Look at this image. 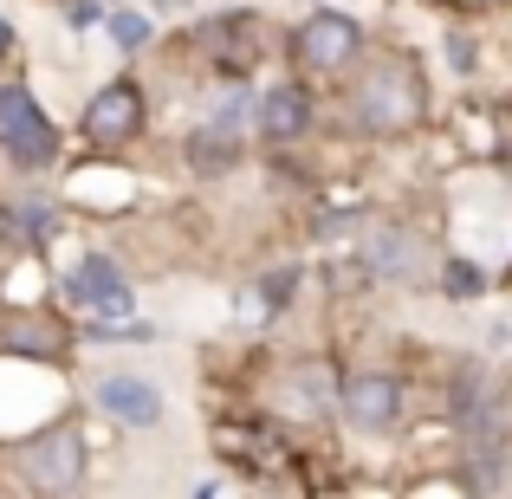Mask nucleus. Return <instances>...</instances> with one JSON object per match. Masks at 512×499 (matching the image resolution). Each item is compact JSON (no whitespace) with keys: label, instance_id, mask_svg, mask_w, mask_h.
<instances>
[{"label":"nucleus","instance_id":"obj_1","mask_svg":"<svg viewBox=\"0 0 512 499\" xmlns=\"http://www.w3.org/2000/svg\"><path fill=\"white\" fill-rule=\"evenodd\" d=\"M435 117H441V98H435L428 59L402 39H376L370 59L331 91L325 137H338L344 150H402V143L428 137Z\"/></svg>","mask_w":512,"mask_h":499},{"label":"nucleus","instance_id":"obj_2","mask_svg":"<svg viewBox=\"0 0 512 499\" xmlns=\"http://www.w3.org/2000/svg\"><path fill=\"white\" fill-rule=\"evenodd\" d=\"M338 389H344V357L331 344L305 350L253 344V363L240 370V396L279 428H338Z\"/></svg>","mask_w":512,"mask_h":499},{"label":"nucleus","instance_id":"obj_3","mask_svg":"<svg viewBox=\"0 0 512 499\" xmlns=\"http://www.w3.org/2000/svg\"><path fill=\"white\" fill-rule=\"evenodd\" d=\"M279 39H286V26L266 7H214L188 20L175 52L201 65V78H214V85H260L266 59H279Z\"/></svg>","mask_w":512,"mask_h":499},{"label":"nucleus","instance_id":"obj_4","mask_svg":"<svg viewBox=\"0 0 512 499\" xmlns=\"http://www.w3.org/2000/svg\"><path fill=\"white\" fill-rule=\"evenodd\" d=\"M350 253H357L370 292H428V286H435L441 253H448V240H441V227L422 221L415 208H389V201H383Z\"/></svg>","mask_w":512,"mask_h":499},{"label":"nucleus","instance_id":"obj_5","mask_svg":"<svg viewBox=\"0 0 512 499\" xmlns=\"http://www.w3.org/2000/svg\"><path fill=\"white\" fill-rule=\"evenodd\" d=\"M0 474L33 499H78L91 480V441H85V402L52 415L46 428L0 448Z\"/></svg>","mask_w":512,"mask_h":499},{"label":"nucleus","instance_id":"obj_6","mask_svg":"<svg viewBox=\"0 0 512 499\" xmlns=\"http://www.w3.org/2000/svg\"><path fill=\"white\" fill-rule=\"evenodd\" d=\"M422 396H415V376L396 370V363H376V357H357L344 363V389H338V428L357 448H389L415 428Z\"/></svg>","mask_w":512,"mask_h":499},{"label":"nucleus","instance_id":"obj_7","mask_svg":"<svg viewBox=\"0 0 512 499\" xmlns=\"http://www.w3.org/2000/svg\"><path fill=\"white\" fill-rule=\"evenodd\" d=\"M65 156H72V130L46 111L33 78L0 72V169H7V182H59Z\"/></svg>","mask_w":512,"mask_h":499},{"label":"nucleus","instance_id":"obj_8","mask_svg":"<svg viewBox=\"0 0 512 499\" xmlns=\"http://www.w3.org/2000/svg\"><path fill=\"white\" fill-rule=\"evenodd\" d=\"M52 299L78 318V325H117V318H143L137 273L124 266L117 247L78 240L65 260H52Z\"/></svg>","mask_w":512,"mask_h":499},{"label":"nucleus","instance_id":"obj_9","mask_svg":"<svg viewBox=\"0 0 512 499\" xmlns=\"http://www.w3.org/2000/svg\"><path fill=\"white\" fill-rule=\"evenodd\" d=\"M370 46H376V33L357 20V13L305 7L299 20L286 26V39H279V72H299V78H312V85L338 91L344 78L370 59Z\"/></svg>","mask_w":512,"mask_h":499},{"label":"nucleus","instance_id":"obj_10","mask_svg":"<svg viewBox=\"0 0 512 499\" xmlns=\"http://www.w3.org/2000/svg\"><path fill=\"white\" fill-rule=\"evenodd\" d=\"M150 124H156V98L124 65V72L98 78V85L85 91V104H78V117H72V143L78 150H98V156H137V143L150 137Z\"/></svg>","mask_w":512,"mask_h":499},{"label":"nucleus","instance_id":"obj_11","mask_svg":"<svg viewBox=\"0 0 512 499\" xmlns=\"http://www.w3.org/2000/svg\"><path fill=\"white\" fill-rule=\"evenodd\" d=\"M331 124V91L299 72H273L253 85V150H305Z\"/></svg>","mask_w":512,"mask_h":499},{"label":"nucleus","instance_id":"obj_12","mask_svg":"<svg viewBox=\"0 0 512 499\" xmlns=\"http://www.w3.org/2000/svg\"><path fill=\"white\" fill-rule=\"evenodd\" d=\"M65 195V208L78 214V221H130V214L143 208V169L130 163V156H98V150H72L59 169V182H52Z\"/></svg>","mask_w":512,"mask_h":499},{"label":"nucleus","instance_id":"obj_13","mask_svg":"<svg viewBox=\"0 0 512 499\" xmlns=\"http://www.w3.org/2000/svg\"><path fill=\"white\" fill-rule=\"evenodd\" d=\"M0 357L39 363V370H78L85 344H78V318L59 299L46 305H0Z\"/></svg>","mask_w":512,"mask_h":499},{"label":"nucleus","instance_id":"obj_14","mask_svg":"<svg viewBox=\"0 0 512 499\" xmlns=\"http://www.w3.org/2000/svg\"><path fill=\"white\" fill-rule=\"evenodd\" d=\"M85 415H98V422L124 428V435H156V428L169 422V389L156 383L150 370H137V363H111V370H91L85 376Z\"/></svg>","mask_w":512,"mask_h":499},{"label":"nucleus","instance_id":"obj_15","mask_svg":"<svg viewBox=\"0 0 512 499\" xmlns=\"http://www.w3.org/2000/svg\"><path fill=\"white\" fill-rule=\"evenodd\" d=\"M318 286V260L312 253H279V260H266L260 273L240 286V325L247 331H279L292 325V318L305 312V299H312Z\"/></svg>","mask_w":512,"mask_h":499},{"label":"nucleus","instance_id":"obj_16","mask_svg":"<svg viewBox=\"0 0 512 499\" xmlns=\"http://www.w3.org/2000/svg\"><path fill=\"white\" fill-rule=\"evenodd\" d=\"M0 227L20 253H39V260H59V247L72 240L78 214L65 208V195L52 182H13V195H0Z\"/></svg>","mask_w":512,"mask_h":499},{"label":"nucleus","instance_id":"obj_17","mask_svg":"<svg viewBox=\"0 0 512 499\" xmlns=\"http://www.w3.org/2000/svg\"><path fill=\"white\" fill-rule=\"evenodd\" d=\"M253 163H260V150H253V137H240V130H214V124L195 117V124L175 137V169L195 188H221V182H234V175H247Z\"/></svg>","mask_w":512,"mask_h":499},{"label":"nucleus","instance_id":"obj_18","mask_svg":"<svg viewBox=\"0 0 512 499\" xmlns=\"http://www.w3.org/2000/svg\"><path fill=\"white\" fill-rule=\"evenodd\" d=\"M376 208H383L376 195H325V188H318L299 208V247L305 253H350Z\"/></svg>","mask_w":512,"mask_h":499},{"label":"nucleus","instance_id":"obj_19","mask_svg":"<svg viewBox=\"0 0 512 499\" xmlns=\"http://www.w3.org/2000/svg\"><path fill=\"white\" fill-rule=\"evenodd\" d=\"M448 467L474 499H506L512 493V435H467Z\"/></svg>","mask_w":512,"mask_h":499},{"label":"nucleus","instance_id":"obj_20","mask_svg":"<svg viewBox=\"0 0 512 499\" xmlns=\"http://www.w3.org/2000/svg\"><path fill=\"white\" fill-rule=\"evenodd\" d=\"M435 292L441 305H454V312H474V305H487L493 292H500V273H487V260L480 253H461V247H448L441 253V266H435Z\"/></svg>","mask_w":512,"mask_h":499},{"label":"nucleus","instance_id":"obj_21","mask_svg":"<svg viewBox=\"0 0 512 499\" xmlns=\"http://www.w3.org/2000/svg\"><path fill=\"white\" fill-rule=\"evenodd\" d=\"M156 26H163V20H156V13L143 7V0H117V7L104 13L98 33H104V46H111L124 65H137L143 52H156Z\"/></svg>","mask_w":512,"mask_h":499},{"label":"nucleus","instance_id":"obj_22","mask_svg":"<svg viewBox=\"0 0 512 499\" xmlns=\"http://www.w3.org/2000/svg\"><path fill=\"white\" fill-rule=\"evenodd\" d=\"M441 65H448L454 85H480V72H487V39H480V26L454 20L448 33H441Z\"/></svg>","mask_w":512,"mask_h":499},{"label":"nucleus","instance_id":"obj_23","mask_svg":"<svg viewBox=\"0 0 512 499\" xmlns=\"http://www.w3.org/2000/svg\"><path fill=\"white\" fill-rule=\"evenodd\" d=\"M78 344H85V350H143V344H163V325H150V318H117V325H78Z\"/></svg>","mask_w":512,"mask_h":499},{"label":"nucleus","instance_id":"obj_24","mask_svg":"<svg viewBox=\"0 0 512 499\" xmlns=\"http://www.w3.org/2000/svg\"><path fill=\"white\" fill-rule=\"evenodd\" d=\"M104 13H111L104 0H59V20L72 26V33H98V26H104Z\"/></svg>","mask_w":512,"mask_h":499},{"label":"nucleus","instance_id":"obj_25","mask_svg":"<svg viewBox=\"0 0 512 499\" xmlns=\"http://www.w3.org/2000/svg\"><path fill=\"white\" fill-rule=\"evenodd\" d=\"M20 65V26L7 20V7H0V72H13Z\"/></svg>","mask_w":512,"mask_h":499},{"label":"nucleus","instance_id":"obj_26","mask_svg":"<svg viewBox=\"0 0 512 499\" xmlns=\"http://www.w3.org/2000/svg\"><path fill=\"white\" fill-rule=\"evenodd\" d=\"M143 7H150L156 13V20H195V13H201V0H143Z\"/></svg>","mask_w":512,"mask_h":499},{"label":"nucleus","instance_id":"obj_27","mask_svg":"<svg viewBox=\"0 0 512 499\" xmlns=\"http://www.w3.org/2000/svg\"><path fill=\"white\" fill-rule=\"evenodd\" d=\"M195 499H221V487H214V480H201V487H195Z\"/></svg>","mask_w":512,"mask_h":499},{"label":"nucleus","instance_id":"obj_28","mask_svg":"<svg viewBox=\"0 0 512 499\" xmlns=\"http://www.w3.org/2000/svg\"><path fill=\"white\" fill-rule=\"evenodd\" d=\"M500 292H506V299H512V260L500 266Z\"/></svg>","mask_w":512,"mask_h":499},{"label":"nucleus","instance_id":"obj_29","mask_svg":"<svg viewBox=\"0 0 512 499\" xmlns=\"http://www.w3.org/2000/svg\"><path fill=\"white\" fill-rule=\"evenodd\" d=\"M506 117H512V91H506ZM506 169H512V163H506Z\"/></svg>","mask_w":512,"mask_h":499},{"label":"nucleus","instance_id":"obj_30","mask_svg":"<svg viewBox=\"0 0 512 499\" xmlns=\"http://www.w3.org/2000/svg\"><path fill=\"white\" fill-rule=\"evenodd\" d=\"M506 188H512V169H506Z\"/></svg>","mask_w":512,"mask_h":499},{"label":"nucleus","instance_id":"obj_31","mask_svg":"<svg viewBox=\"0 0 512 499\" xmlns=\"http://www.w3.org/2000/svg\"><path fill=\"white\" fill-rule=\"evenodd\" d=\"M506 376H512V357H506Z\"/></svg>","mask_w":512,"mask_h":499}]
</instances>
